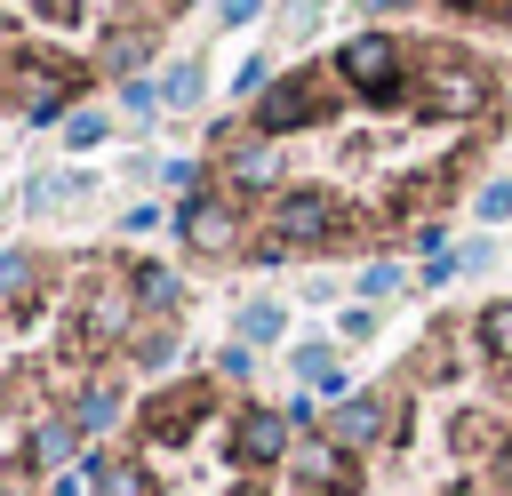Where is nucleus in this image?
Returning a JSON list of instances; mask_svg holds the SVG:
<instances>
[{
	"label": "nucleus",
	"instance_id": "4",
	"mask_svg": "<svg viewBox=\"0 0 512 496\" xmlns=\"http://www.w3.org/2000/svg\"><path fill=\"white\" fill-rule=\"evenodd\" d=\"M288 416L224 368L160 376L88 464V496H288Z\"/></svg>",
	"mask_w": 512,
	"mask_h": 496
},
{
	"label": "nucleus",
	"instance_id": "1",
	"mask_svg": "<svg viewBox=\"0 0 512 496\" xmlns=\"http://www.w3.org/2000/svg\"><path fill=\"white\" fill-rule=\"evenodd\" d=\"M504 72L464 40L360 32L264 80L200 152L176 232L200 264L376 256L488 160Z\"/></svg>",
	"mask_w": 512,
	"mask_h": 496
},
{
	"label": "nucleus",
	"instance_id": "2",
	"mask_svg": "<svg viewBox=\"0 0 512 496\" xmlns=\"http://www.w3.org/2000/svg\"><path fill=\"white\" fill-rule=\"evenodd\" d=\"M184 280L128 248L0 256V496H32L176 352Z\"/></svg>",
	"mask_w": 512,
	"mask_h": 496
},
{
	"label": "nucleus",
	"instance_id": "5",
	"mask_svg": "<svg viewBox=\"0 0 512 496\" xmlns=\"http://www.w3.org/2000/svg\"><path fill=\"white\" fill-rule=\"evenodd\" d=\"M184 8L192 0H0V112L56 120L128 80Z\"/></svg>",
	"mask_w": 512,
	"mask_h": 496
},
{
	"label": "nucleus",
	"instance_id": "3",
	"mask_svg": "<svg viewBox=\"0 0 512 496\" xmlns=\"http://www.w3.org/2000/svg\"><path fill=\"white\" fill-rule=\"evenodd\" d=\"M288 496H512V296L424 336L296 448Z\"/></svg>",
	"mask_w": 512,
	"mask_h": 496
}]
</instances>
